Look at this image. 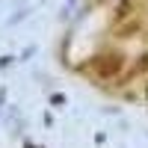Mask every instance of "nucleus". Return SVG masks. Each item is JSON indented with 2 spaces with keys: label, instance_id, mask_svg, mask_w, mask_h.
<instances>
[{
  "label": "nucleus",
  "instance_id": "nucleus-6",
  "mask_svg": "<svg viewBox=\"0 0 148 148\" xmlns=\"http://www.w3.org/2000/svg\"><path fill=\"white\" fill-rule=\"evenodd\" d=\"M142 95H145V98H148V86H145V89H142Z\"/></svg>",
  "mask_w": 148,
  "mask_h": 148
},
{
  "label": "nucleus",
  "instance_id": "nucleus-4",
  "mask_svg": "<svg viewBox=\"0 0 148 148\" xmlns=\"http://www.w3.org/2000/svg\"><path fill=\"white\" fill-rule=\"evenodd\" d=\"M139 30V24L136 21H130V24H125V27L119 30V39H133V33Z\"/></svg>",
  "mask_w": 148,
  "mask_h": 148
},
{
  "label": "nucleus",
  "instance_id": "nucleus-1",
  "mask_svg": "<svg viewBox=\"0 0 148 148\" xmlns=\"http://www.w3.org/2000/svg\"><path fill=\"white\" fill-rule=\"evenodd\" d=\"M125 65H127V56L121 53V51H110V53H101V56L92 59L95 77H101V80H113V77H119V74L125 71Z\"/></svg>",
  "mask_w": 148,
  "mask_h": 148
},
{
  "label": "nucleus",
  "instance_id": "nucleus-2",
  "mask_svg": "<svg viewBox=\"0 0 148 148\" xmlns=\"http://www.w3.org/2000/svg\"><path fill=\"white\" fill-rule=\"evenodd\" d=\"M130 15H133V0H119V3H116V12H113V21H116V24H125Z\"/></svg>",
  "mask_w": 148,
  "mask_h": 148
},
{
  "label": "nucleus",
  "instance_id": "nucleus-3",
  "mask_svg": "<svg viewBox=\"0 0 148 148\" xmlns=\"http://www.w3.org/2000/svg\"><path fill=\"white\" fill-rule=\"evenodd\" d=\"M136 74H148V53H142V56H139V62L133 65V71H130V77H136Z\"/></svg>",
  "mask_w": 148,
  "mask_h": 148
},
{
  "label": "nucleus",
  "instance_id": "nucleus-5",
  "mask_svg": "<svg viewBox=\"0 0 148 148\" xmlns=\"http://www.w3.org/2000/svg\"><path fill=\"white\" fill-rule=\"evenodd\" d=\"M9 62H12V56H0V68H6Z\"/></svg>",
  "mask_w": 148,
  "mask_h": 148
}]
</instances>
